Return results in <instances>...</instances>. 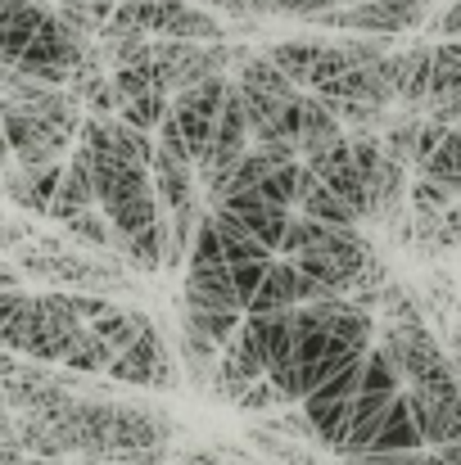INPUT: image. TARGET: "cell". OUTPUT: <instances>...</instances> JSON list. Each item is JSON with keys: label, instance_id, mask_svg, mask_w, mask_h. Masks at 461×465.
Instances as JSON below:
<instances>
[{"label": "cell", "instance_id": "cell-34", "mask_svg": "<svg viewBox=\"0 0 461 465\" xmlns=\"http://www.w3.org/2000/svg\"><path fill=\"white\" fill-rule=\"evenodd\" d=\"M0 290H18V267H0Z\"/></svg>", "mask_w": 461, "mask_h": 465}, {"label": "cell", "instance_id": "cell-10", "mask_svg": "<svg viewBox=\"0 0 461 465\" xmlns=\"http://www.w3.org/2000/svg\"><path fill=\"white\" fill-rule=\"evenodd\" d=\"M385 73L398 91V100L407 109H430V91H435V45L421 50H403L385 59Z\"/></svg>", "mask_w": 461, "mask_h": 465}, {"label": "cell", "instance_id": "cell-19", "mask_svg": "<svg viewBox=\"0 0 461 465\" xmlns=\"http://www.w3.org/2000/svg\"><path fill=\"white\" fill-rule=\"evenodd\" d=\"M114 343L109 339H100L95 330H77L73 334V343H68V357H64V366H73V371H86V375H95V371H109L114 366Z\"/></svg>", "mask_w": 461, "mask_h": 465}, {"label": "cell", "instance_id": "cell-23", "mask_svg": "<svg viewBox=\"0 0 461 465\" xmlns=\"http://www.w3.org/2000/svg\"><path fill=\"white\" fill-rule=\"evenodd\" d=\"M64 231H68L73 240L91 244V249H109V244H114V222H109V213H105V208H86V213L68 217V222H64Z\"/></svg>", "mask_w": 461, "mask_h": 465}, {"label": "cell", "instance_id": "cell-5", "mask_svg": "<svg viewBox=\"0 0 461 465\" xmlns=\"http://www.w3.org/2000/svg\"><path fill=\"white\" fill-rule=\"evenodd\" d=\"M426 5H430V0H362V5L326 9V14H316L312 23L348 27V32H371V36H394V32L421 27V23H426Z\"/></svg>", "mask_w": 461, "mask_h": 465}, {"label": "cell", "instance_id": "cell-8", "mask_svg": "<svg viewBox=\"0 0 461 465\" xmlns=\"http://www.w3.org/2000/svg\"><path fill=\"white\" fill-rule=\"evenodd\" d=\"M64 172H68V163H50V167H36L32 172V167H23V163L9 158V167H5V194H9L14 208H23L32 217H50L55 194L64 185Z\"/></svg>", "mask_w": 461, "mask_h": 465}, {"label": "cell", "instance_id": "cell-18", "mask_svg": "<svg viewBox=\"0 0 461 465\" xmlns=\"http://www.w3.org/2000/svg\"><path fill=\"white\" fill-rule=\"evenodd\" d=\"M150 325H154V321L145 316V312L109 308L100 321H95V325H91V330H95L100 339H109V343H114V352H127V348H132V343H136V339H141Z\"/></svg>", "mask_w": 461, "mask_h": 465}, {"label": "cell", "instance_id": "cell-27", "mask_svg": "<svg viewBox=\"0 0 461 465\" xmlns=\"http://www.w3.org/2000/svg\"><path fill=\"white\" fill-rule=\"evenodd\" d=\"M416 141H421V118L394 123V127L385 132V150L398 158V163H407V167H416Z\"/></svg>", "mask_w": 461, "mask_h": 465}, {"label": "cell", "instance_id": "cell-32", "mask_svg": "<svg viewBox=\"0 0 461 465\" xmlns=\"http://www.w3.org/2000/svg\"><path fill=\"white\" fill-rule=\"evenodd\" d=\"M435 32H439V36H448V41H457V36H461V0H453V5L439 14Z\"/></svg>", "mask_w": 461, "mask_h": 465}, {"label": "cell", "instance_id": "cell-2", "mask_svg": "<svg viewBox=\"0 0 461 465\" xmlns=\"http://www.w3.org/2000/svg\"><path fill=\"white\" fill-rule=\"evenodd\" d=\"M145 172L150 167H141V163H127V158L95 150V194H100V208L127 235L150 231L154 222L163 217V199H158V190H154V181Z\"/></svg>", "mask_w": 461, "mask_h": 465}, {"label": "cell", "instance_id": "cell-33", "mask_svg": "<svg viewBox=\"0 0 461 465\" xmlns=\"http://www.w3.org/2000/svg\"><path fill=\"white\" fill-rule=\"evenodd\" d=\"M23 235H36V231H32L27 222L9 217V222H5V249H18V240H23Z\"/></svg>", "mask_w": 461, "mask_h": 465}, {"label": "cell", "instance_id": "cell-17", "mask_svg": "<svg viewBox=\"0 0 461 465\" xmlns=\"http://www.w3.org/2000/svg\"><path fill=\"white\" fill-rule=\"evenodd\" d=\"M421 448H426V434H421V425H416V416H412L407 393H398L366 452H421Z\"/></svg>", "mask_w": 461, "mask_h": 465}, {"label": "cell", "instance_id": "cell-28", "mask_svg": "<svg viewBox=\"0 0 461 465\" xmlns=\"http://www.w3.org/2000/svg\"><path fill=\"white\" fill-rule=\"evenodd\" d=\"M263 430H272V434H295V439H307V443H321L316 439V425L307 420V411H295V402H290V411H276V416H267V425Z\"/></svg>", "mask_w": 461, "mask_h": 465}, {"label": "cell", "instance_id": "cell-7", "mask_svg": "<svg viewBox=\"0 0 461 465\" xmlns=\"http://www.w3.org/2000/svg\"><path fill=\"white\" fill-rule=\"evenodd\" d=\"M77 141L91 145V150H100V154L141 163V167H150V172H154V158H158V136L132 127V123H123V118H95V114H91Z\"/></svg>", "mask_w": 461, "mask_h": 465}, {"label": "cell", "instance_id": "cell-20", "mask_svg": "<svg viewBox=\"0 0 461 465\" xmlns=\"http://www.w3.org/2000/svg\"><path fill=\"white\" fill-rule=\"evenodd\" d=\"M267 54L290 73V82H295V86H307V82H312L316 59L326 54V41H281V45H272Z\"/></svg>", "mask_w": 461, "mask_h": 465}, {"label": "cell", "instance_id": "cell-12", "mask_svg": "<svg viewBox=\"0 0 461 465\" xmlns=\"http://www.w3.org/2000/svg\"><path fill=\"white\" fill-rule=\"evenodd\" d=\"M407 402H412V416H416V425L426 434V448H453V443H461V393L435 398V393L407 389Z\"/></svg>", "mask_w": 461, "mask_h": 465}, {"label": "cell", "instance_id": "cell-16", "mask_svg": "<svg viewBox=\"0 0 461 465\" xmlns=\"http://www.w3.org/2000/svg\"><path fill=\"white\" fill-rule=\"evenodd\" d=\"M339 141H344V123L326 109V100L321 95H299V150H304V158L326 154Z\"/></svg>", "mask_w": 461, "mask_h": 465}, {"label": "cell", "instance_id": "cell-36", "mask_svg": "<svg viewBox=\"0 0 461 465\" xmlns=\"http://www.w3.org/2000/svg\"><path fill=\"white\" fill-rule=\"evenodd\" d=\"M426 465H453V461H448V457H444V452L435 448V452H426Z\"/></svg>", "mask_w": 461, "mask_h": 465}, {"label": "cell", "instance_id": "cell-30", "mask_svg": "<svg viewBox=\"0 0 461 465\" xmlns=\"http://www.w3.org/2000/svg\"><path fill=\"white\" fill-rule=\"evenodd\" d=\"M385 316H389V321H398V325H421L416 303H412V299H407V290H398V285H385Z\"/></svg>", "mask_w": 461, "mask_h": 465}, {"label": "cell", "instance_id": "cell-3", "mask_svg": "<svg viewBox=\"0 0 461 465\" xmlns=\"http://www.w3.org/2000/svg\"><path fill=\"white\" fill-rule=\"evenodd\" d=\"M362 380H366V357H357L353 366H344L335 380H326V384L304 402L307 420L316 425L321 448H330V452L344 448L348 416H353V402H357V393H362Z\"/></svg>", "mask_w": 461, "mask_h": 465}, {"label": "cell", "instance_id": "cell-11", "mask_svg": "<svg viewBox=\"0 0 461 465\" xmlns=\"http://www.w3.org/2000/svg\"><path fill=\"white\" fill-rule=\"evenodd\" d=\"M217 208H231L267 249L281 253V240H286V231H290V217H295L286 203H272V199H263L258 190H236V194H226Z\"/></svg>", "mask_w": 461, "mask_h": 465}, {"label": "cell", "instance_id": "cell-14", "mask_svg": "<svg viewBox=\"0 0 461 465\" xmlns=\"http://www.w3.org/2000/svg\"><path fill=\"white\" fill-rule=\"evenodd\" d=\"M45 5L36 0H0V50H5V68H14L27 50V41L36 36V27L45 23Z\"/></svg>", "mask_w": 461, "mask_h": 465}, {"label": "cell", "instance_id": "cell-38", "mask_svg": "<svg viewBox=\"0 0 461 465\" xmlns=\"http://www.w3.org/2000/svg\"><path fill=\"white\" fill-rule=\"evenodd\" d=\"M457 366H461V339H457Z\"/></svg>", "mask_w": 461, "mask_h": 465}, {"label": "cell", "instance_id": "cell-24", "mask_svg": "<svg viewBox=\"0 0 461 465\" xmlns=\"http://www.w3.org/2000/svg\"><path fill=\"white\" fill-rule=\"evenodd\" d=\"M105 82H109V73H105V50H91V54L77 64V73H73V82H68V95H73L77 104H86Z\"/></svg>", "mask_w": 461, "mask_h": 465}, {"label": "cell", "instance_id": "cell-21", "mask_svg": "<svg viewBox=\"0 0 461 465\" xmlns=\"http://www.w3.org/2000/svg\"><path fill=\"white\" fill-rule=\"evenodd\" d=\"M163 36H172V41H226V27H222L208 9L185 5V9L167 23V32H163Z\"/></svg>", "mask_w": 461, "mask_h": 465}, {"label": "cell", "instance_id": "cell-31", "mask_svg": "<svg viewBox=\"0 0 461 465\" xmlns=\"http://www.w3.org/2000/svg\"><path fill=\"white\" fill-rule=\"evenodd\" d=\"M339 465H426V452H362L344 457Z\"/></svg>", "mask_w": 461, "mask_h": 465}, {"label": "cell", "instance_id": "cell-4", "mask_svg": "<svg viewBox=\"0 0 461 465\" xmlns=\"http://www.w3.org/2000/svg\"><path fill=\"white\" fill-rule=\"evenodd\" d=\"M5 150L14 163H23V167H50V163H64V154L73 150V141L55 127V123H45L41 114H32L27 104H14V100H5Z\"/></svg>", "mask_w": 461, "mask_h": 465}, {"label": "cell", "instance_id": "cell-35", "mask_svg": "<svg viewBox=\"0 0 461 465\" xmlns=\"http://www.w3.org/2000/svg\"><path fill=\"white\" fill-rule=\"evenodd\" d=\"M181 465H217V457H213V452H190Z\"/></svg>", "mask_w": 461, "mask_h": 465}, {"label": "cell", "instance_id": "cell-37", "mask_svg": "<svg viewBox=\"0 0 461 465\" xmlns=\"http://www.w3.org/2000/svg\"><path fill=\"white\" fill-rule=\"evenodd\" d=\"M439 452H444L453 465H461V443H453V448H439Z\"/></svg>", "mask_w": 461, "mask_h": 465}, {"label": "cell", "instance_id": "cell-25", "mask_svg": "<svg viewBox=\"0 0 461 465\" xmlns=\"http://www.w3.org/2000/svg\"><path fill=\"white\" fill-rule=\"evenodd\" d=\"M457 199H461V194L453 190V185H444L439 176H421V181L412 185V203H416V213H426V217H435V213H448Z\"/></svg>", "mask_w": 461, "mask_h": 465}, {"label": "cell", "instance_id": "cell-6", "mask_svg": "<svg viewBox=\"0 0 461 465\" xmlns=\"http://www.w3.org/2000/svg\"><path fill=\"white\" fill-rule=\"evenodd\" d=\"M109 375L123 380V384H141V389H167V384L176 380V371H172V352H167L163 334L150 325L127 352L114 357Z\"/></svg>", "mask_w": 461, "mask_h": 465}, {"label": "cell", "instance_id": "cell-9", "mask_svg": "<svg viewBox=\"0 0 461 465\" xmlns=\"http://www.w3.org/2000/svg\"><path fill=\"white\" fill-rule=\"evenodd\" d=\"M312 163V172L339 194V199H348L357 213H362V222H366V203H371V185H366V172H362V163L353 154V141L344 136L339 145H330L326 154L307 158Z\"/></svg>", "mask_w": 461, "mask_h": 465}, {"label": "cell", "instance_id": "cell-26", "mask_svg": "<svg viewBox=\"0 0 461 465\" xmlns=\"http://www.w3.org/2000/svg\"><path fill=\"white\" fill-rule=\"evenodd\" d=\"M272 262H276V258H254V262H236V267H231V276H236V290H240V303H245V312L254 308V299H258V290H263V281H267Z\"/></svg>", "mask_w": 461, "mask_h": 465}, {"label": "cell", "instance_id": "cell-13", "mask_svg": "<svg viewBox=\"0 0 461 465\" xmlns=\"http://www.w3.org/2000/svg\"><path fill=\"white\" fill-rule=\"evenodd\" d=\"M190 0H123L118 9H114V18H109V27L105 32H141V36H163L167 32V23L185 9ZM100 32V36H105Z\"/></svg>", "mask_w": 461, "mask_h": 465}, {"label": "cell", "instance_id": "cell-29", "mask_svg": "<svg viewBox=\"0 0 461 465\" xmlns=\"http://www.w3.org/2000/svg\"><path fill=\"white\" fill-rule=\"evenodd\" d=\"M258 14H295V18H316L326 9H339V0H254Z\"/></svg>", "mask_w": 461, "mask_h": 465}, {"label": "cell", "instance_id": "cell-1", "mask_svg": "<svg viewBox=\"0 0 461 465\" xmlns=\"http://www.w3.org/2000/svg\"><path fill=\"white\" fill-rule=\"evenodd\" d=\"M77 330L82 325L64 321L45 303V294L5 290V299H0V339L9 352H23L32 361H64Z\"/></svg>", "mask_w": 461, "mask_h": 465}, {"label": "cell", "instance_id": "cell-39", "mask_svg": "<svg viewBox=\"0 0 461 465\" xmlns=\"http://www.w3.org/2000/svg\"><path fill=\"white\" fill-rule=\"evenodd\" d=\"M77 465H91V461H77Z\"/></svg>", "mask_w": 461, "mask_h": 465}, {"label": "cell", "instance_id": "cell-22", "mask_svg": "<svg viewBox=\"0 0 461 465\" xmlns=\"http://www.w3.org/2000/svg\"><path fill=\"white\" fill-rule=\"evenodd\" d=\"M416 240L421 244H435V249H457L461 244V203H453L448 213H416Z\"/></svg>", "mask_w": 461, "mask_h": 465}, {"label": "cell", "instance_id": "cell-15", "mask_svg": "<svg viewBox=\"0 0 461 465\" xmlns=\"http://www.w3.org/2000/svg\"><path fill=\"white\" fill-rule=\"evenodd\" d=\"M195 185H199V167H195L190 158H181L176 150L158 145V158H154V190H158L163 208L172 213V208L190 203V199H195Z\"/></svg>", "mask_w": 461, "mask_h": 465}]
</instances>
